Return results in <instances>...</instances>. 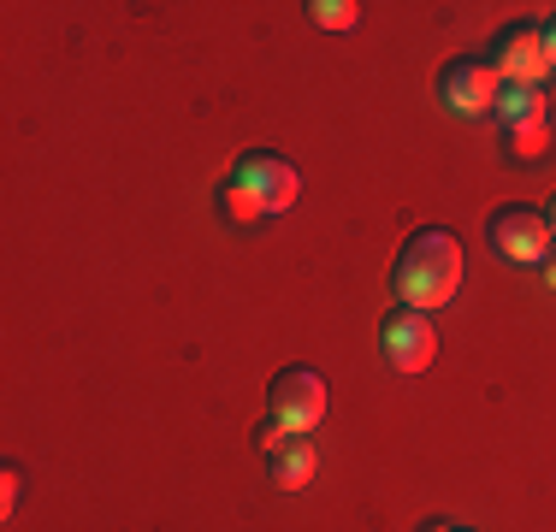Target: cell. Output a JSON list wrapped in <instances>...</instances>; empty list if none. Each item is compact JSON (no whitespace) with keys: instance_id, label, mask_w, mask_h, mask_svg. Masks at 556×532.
<instances>
[{"instance_id":"6da1fadb","label":"cell","mask_w":556,"mask_h":532,"mask_svg":"<svg viewBox=\"0 0 556 532\" xmlns=\"http://www.w3.org/2000/svg\"><path fill=\"white\" fill-rule=\"evenodd\" d=\"M296 195H302V178H296V166H290L285 154L249 149V154H237V166L225 172V183H219V219L261 225V219L290 213Z\"/></svg>"},{"instance_id":"7a4b0ae2","label":"cell","mask_w":556,"mask_h":532,"mask_svg":"<svg viewBox=\"0 0 556 532\" xmlns=\"http://www.w3.org/2000/svg\"><path fill=\"white\" fill-rule=\"evenodd\" d=\"M391 290H396V308H420V314L444 308L462 290V243L439 225L415 231L391 266Z\"/></svg>"},{"instance_id":"3957f363","label":"cell","mask_w":556,"mask_h":532,"mask_svg":"<svg viewBox=\"0 0 556 532\" xmlns=\"http://www.w3.org/2000/svg\"><path fill=\"white\" fill-rule=\"evenodd\" d=\"M326 408H332V391L314 367H285L267 391V420H278L285 432H320Z\"/></svg>"},{"instance_id":"277c9868","label":"cell","mask_w":556,"mask_h":532,"mask_svg":"<svg viewBox=\"0 0 556 532\" xmlns=\"http://www.w3.org/2000/svg\"><path fill=\"white\" fill-rule=\"evenodd\" d=\"M497 96H503V77H497L492 60H480V53H462V60H450L439 72V101H444V113H456V118H492Z\"/></svg>"},{"instance_id":"5b68a950","label":"cell","mask_w":556,"mask_h":532,"mask_svg":"<svg viewBox=\"0 0 556 532\" xmlns=\"http://www.w3.org/2000/svg\"><path fill=\"white\" fill-rule=\"evenodd\" d=\"M485 243H492V255L497 261H509V266H539L551 255V225H545V213H527V207H503L485 219Z\"/></svg>"},{"instance_id":"8992f818","label":"cell","mask_w":556,"mask_h":532,"mask_svg":"<svg viewBox=\"0 0 556 532\" xmlns=\"http://www.w3.org/2000/svg\"><path fill=\"white\" fill-rule=\"evenodd\" d=\"M492 65H497L503 89H539L556 72L539 24H509V30L497 36V48H492Z\"/></svg>"},{"instance_id":"52a82bcc","label":"cell","mask_w":556,"mask_h":532,"mask_svg":"<svg viewBox=\"0 0 556 532\" xmlns=\"http://www.w3.org/2000/svg\"><path fill=\"white\" fill-rule=\"evenodd\" d=\"M379 343H386V362L396 372H408V379L439 362V331H432V319L420 308H391L386 326H379Z\"/></svg>"},{"instance_id":"ba28073f","label":"cell","mask_w":556,"mask_h":532,"mask_svg":"<svg viewBox=\"0 0 556 532\" xmlns=\"http://www.w3.org/2000/svg\"><path fill=\"white\" fill-rule=\"evenodd\" d=\"M314 468H320V449H314L308 432H285L267 449V479H273L278 491H302L314 479Z\"/></svg>"},{"instance_id":"9c48e42d","label":"cell","mask_w":556,"mask_h":532,"mask_svg":"<svg viewBox=\"0 0 556 532\" xmlns=\"http://www.w3.org/2000/svg\"><path fill=\"white\" fill-rule=\"evenodd\" d=\"M551 142H556V125H551V118H527V125L503 130V154H509V160H521V166L545 160V154H551Z\"/></svg>"},{"instance_id":"30bf717a","label":"cell","mask_w":556,"mask_h":532,"mask_svg":"<svg viewBox=\"0 0 556 532\" xmlns=\"http://www.w3.org/2000/svg\"><path fill=\"white\" fill-rule=\"evenodd\" d=\"M492 118H497V130H515L527 118H551V101H545V89H503Z\"/></svg>"},{"instance_id":"8fae6325","label":"cell","mask_w":556,"mask_h":532,"mask_svg":"<svg viewBox=\"0 0 556 532\" xmlns=\"http://www.w3.org/2000/svg\"><path fill=\"white\" fill-rule=\"evenodd\" d=\"M308 18L320 24V30H355V24H362V7H355V0H314Z\"/></svg>"},{"instance_id":"7c38bea8","label":"cell","mask_w":556,"mask_h":532,"mask_svg":"<svg viewBox=\"0 0 556 532\" xmlns=\"http://www.w3.org/2000/svg\"><path fill=\"white\" fill-rule=\"evenodd\" d=\"M0 479H7V497H0V509L12 515V503H18V485H24V473L12 468V461H7V473H0Z\"/></svg>"},{"instance_id":"4fadbf2b","label":"cell","mask_w":556,"mask_h":532,"mask_svg":"<svg viewBox=\"0 0 556 532\" xmlns=\"http://www.w3.org/2000/svg\"><path fill=\"white\" fill-rule=\"evenodd\" d=\"M539 278H545V284L556 290V243H551V255H545V261H539Z\"/></svg>"},{"instance_id":"5bb4252c","label":"cell","mask_w":556,"mask_h":532,"mask_svg":"<svg viewBox=\"0 0 556 532\" xmlns=\"http://www.w3.org/2000/svg\"><path fill=\"white\" fill-rule=\"evenodd\" d=\"M420 532H473V527H462V521H427Z\"/></svg>"},{"instance_id":"9a60e30c","label":"cell","mask_w":556,"mask_h":532,"mask_svg":"<svg viewBox=\"0 0 556 532\" xmlns=\"http://www.w3.org/2000/svg\"><path fill=\"white\" fill-rule=\"evenodd\" d=\"M545 225H551V237H556V202H551V213H545Z\"/></svg>"},{"instance_id":"2e32d148","label":"cell","mask_w":556,"mask_h":532,"mask_svg":"<svg viewBox=\"0 0 556 532\" xmlns=\"http://www.w3.org/2000/svg\"><path fill=\"white\" fill-rule=\"evenodd\" d=\"M551 24H556V18H551Z\"/></svg>"}]
</instances>
